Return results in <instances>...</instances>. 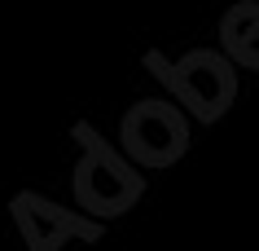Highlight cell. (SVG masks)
<instances>
[{"mask_svg": "<svg viewBox=\"0 0 259 251\" xmlns=\"http://www.w3.org/2000/svg\"><path fill=\"white\" fill-rule=\"evenodd\" d=\"M75 137L83 146V159L75 167V198L93 216H123L145 190V176H137L110 150L106 141L93 132V124H75Z\"/></svg>", "mask_w": 259, "mask_h": 251, "instance_id": "obj_1", "label": "cell"}, {"mask_svg": "<svg viewBox=\"0 0 259 251\" xmlns=\"http://www.w3.org/2000/svg\"><path fill=\"white\" fill-rule=\"evenodd\" d=\"M145 66H154V75L180 97V106H189L198 119H220L229 111L233 93H237V80H233V66L211 49H193L189 57L180 62H167L163 53H145Z\"/></svg>", "mask_w": 259, "mask_h": 251, "instance_id": "obj_2", "label": "cell"}, {"mask_svg": "<svg viewBox=\"0 0 259 251\" xmlns=\"http://www.w3.org/2000/svg\"><path fill=\"white\" fill-rule=\"evenodd\" d=\"M123 150L132 154L141 167H167L176 163L185 146H189V128L185 115L171 101H137L123 115Z\"/></svg>", "mask_w": 259, "mask_h": 251, "instance_id": "obj_3", "label": "cell"}, {"mask_svg": "<svg viewBox=\"0 0 259 251\" xmlns=\"http://www.w3.org/2000/svg\"><path fill=\"white\" fill-rule=\"evenodd\" d=\"M14 221L27 234L31 251H62V242H70V238H88V242L101 238V225L79 221L75 211H62L57 203L35 198V194H18L14 198Z\"/></svg>", "mask_w": 259, "mask_h": 251, "instance_id": "obj_4", "label": "cell"}, {"mask_svg": "<svg viewBox=\"0 0 259 251\" xmlns=\"http://www.w3.org/2000/svg\"><path fill=\"white\" fill-rule=\"evenodd\" d=\"M220 35H224V49H229L237 62L246 66H259V5L246 0V5H233L224 22H220Z\"/></svg>", "mask_w": 259, "mask_h": 251, "instance_id": "obj_5", "label": "cell"}]
</instances>
